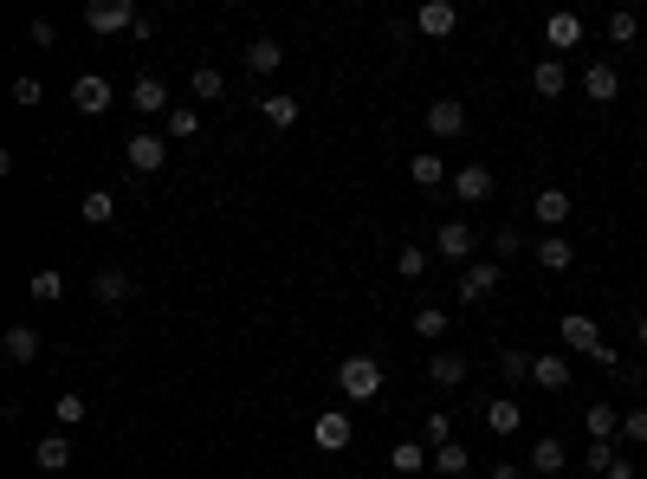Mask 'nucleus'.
<instances>
[{
    "label": "nucleus",
    "instance_id": "obj_1",
    "mask_svg": "<svg viewBox=\"0 0 647 479\" xmlns=\"http://www.w3.org/2000/svg\"><path fill=\"white\" fill-rule=\"evenodd\" d=\"M337 389L350 395V402H376V395H382V363H376V357L337 363Z\"/></svg>",
    "mask_w": 647,
    "mask_h": 479
},
{
    "label": "nucleus",
    "instance_id": "obj_2",
    "mask_svg": "<svg viewBox=\"0 0 647 479\" xmlns=\"http://www.w3.org/2000/svg\"><path fill=\"white\" fill-rule=\"evenodd\" d=\"M123 162H130L136 175H156L162 162H169V136H156V130H136L130 143H123Z\"/></svg>",
    "mask_w": 647,
    "mask_h": 479
},
{
    "label": "nucleus",
    "instance_id": "obj_3",
    "mask_svg": "<svg viewBox=\"0 0 647 479\" xmlns=\"http://www.w3.org/2000/svg\"><path fill=\"white\" fill-rule=\"evenodd\" d=\"M136 20H143V13H136L130 0H91V7H85L91 33H136Z\"/></svg>",
    "mask_w": 647,
    "mask_h": 479
},
{
    "label": "nucleus",
    "instance_id": "obj_4",
    "mask_svg": "<svg viewBox=\"0 0 647 479\" xmlns=\"http://www.w3.org/2000/svg\"><path fill=\"white\" fill-rule=\"evenodd\" d=\"M499 279H505L499 259H473V266L460 272V305H479V298H492V292H499Z\"/></svg>",
    "mask_w": 647,
    "mask_h": 479
},
{
    "label": "nucleus",
    "instance_id": "obj_5",
    "mask_svg": "<svg viewBox=\"0 0 647 479\" xmlns=\"http://www.w3.org/2000/svg\"><path fill=\"white\" fill-rule=\"evenodd\" d=\"M72 111L78 117H104L110 111V78H98V72L78 78V85H72Z\"/></svg>",
    "mask_w": 647,
    "mask_h": 479
},
{
    "label": "nucleus",
    "instance_id": "obj_6",
    "mask_svg": "<svg viewBox=\"0 0 647 479\" xmlns=\"http://www.w3.org/2000/svg\"><path fill=\"white\" fill-rule=\"evenodd\" d=\"M453 195H460L466 208L492 201V169H486V162H466V169H453Z\"/></svg>",
    "mask_w": 647,
    "mask_h": 479
},
{
    "label": "nucleus",
    "instance_id": "obj_7",
    "mask_svg": "<svg viewBox=\"0 0 647 479\" xmlns=\"http://www.w3.org/2000/svg\"><path fill=\"white\" fill-rule=\"evenodd\" d=\"M130 104H136L143 117H169V111H175V104H169V85H162L156 72H136V91H130Z\"/></svg>",
    "mask_w": 647,
    "mask_h": 479
},
{
    "label": "nucleus",
    "instance_id": "obj_8",
    "mask_svg": "<svg viewBox=\"0 0 647 479\" xmlns=\"http://www.w3.org/2000/svg\"><path fill=\"white\" fill-rule=\"evenodd\" d=\"M583 91H589V104H615V98H622V72H615L609 59H589Z\"/></svg>",
    "mask_w": 647,
    "mask_h": 479
},
{
    "label": "nucleus",
    "instance_id": "obj_9",
    "mask_svg": "<svg viewBox=\"0 0 647 479\" xmlns=\"http://www.w3.org/2000/svg\"><path fill=\"white\" fill-rule=\"evenodd\" d=\"M415 26L428 39H453V33H460V7H453V0H428V7L415 13Z\"/></svg>",
    "mask_w": 647,
    "mask_h": 479
},
{
    "label": "nucleus",
    "instance_id": "obj_10",
    "mask_svg": "<svg viewBox=\"0 0 647 479\" xmlns=\"http://www.w3.org/2000/svg\"><path fill=\"white\" fill-rule=\"evenodd\" d=\"M557 337H563L570 350H583V357H596V350H602V331H596V318H583V311H570V318L557 324Z\"/></svg>",
    "mask_w": 647,
    "mask_h": 479
},
{
    "label": "nucleus",
    "instance_id": "obj_11",
    "mask_svg": "<svg viewBox=\"0 0 647 479\" xmlns=\"http://www.w3.org/2000/svg\"><path fill=\"white\" fill-rule=\"evenodd\" d=\"M389 467L402 473V479H415V473H434V447H428V441H395Z\"/></svg>",
    "mask_w": 647,
    "mask_h": 479
},
{
    "label": "nucleus",
    "instance_id": "obj_12",
    "mask_svg": "<svg viewBox=\"0 0 647 479\" xmlns=\"http://www.w3.org/2000/svg\"><path fill=\"white\" fill-rule=\"evenodd\" d=\"M33 467L39 473H65L72 467V441H65V434H39L33 441Z\"/></svg>",
    "mask_w": 647,
    "mask_h": 479
},
{
    "label": "nucleus",
    "instance_id": "obj_13",
    "mask_svg": "<svg viewBox=\"0 0 647 479\" xmlns=\"http://www.w3.org/2000/svg\"><path fill=\"white\" fill-rule=\"evenodd\" d=\"M434 253H440V259H473V227H466V221H440Z\"/></svg>",
    "mask_w": 647,
    "mask_h": 479
},
{
    "label": "nucleus",
    "instance_id": "obj_14",
    "mask_svg": "<svg viewBox=\"0 0 647 479\" xmlns=\"http://www.w3.org/2000/svg\"><path fill=\"white\" fill-rule=\"evenodd\" d=\"M544 39H550V52H576V46H583V20H576V13H550Z\"/></svg>",
    "mask_w": 647,
    "mask_h": 479
},
{
    "label": "nucleus",
    "instance_id": "obj_15",
    "mask_svg": "<svg viewBox=\"0 0 647 479\" xmlns=\"http://www.w3.org/2000/svg\"><path fill=\"white\" fill-rule=\"evenodd\" d=\"M486 428L499 434V441H512V434L525 428V408H518L512 395H499V402H486Z\"/></svg>",
    "mask_w": 647,
    "mask_h": 479
},
{
    "label": "nucleus",
    "instance_id": "obj_16",
    "mask_svg": "<svg viewBox=\"0 0 647 479\" xmlns=\"http://www.w3.org/2000/svg\"><path fill=\"white\" fill-rule=\"evenodd\" d=\"M531 214H538V221L550 227V234H557V227H563V221H570V214H576V201L563 195V188H544V195L531 201Z\"/></svg>",
    "mask_w": 647,
    "mask_h": 479
},
{
    "label": "nucleus",
    "instance_id": "obj_17",
    "mask_svg": "<svg viewBox=\"0 0 647 479\" xmlns=\"http://www.w3.org/2000/svg\"><path fill=\"white\" fill-rule=\"evenodd\" d=\"M311 441H318L324 454H343V447H350V415H318L311 421Z\"/></svg>",
    "mask_w": 647,
    "mask_h": 479
},
{
    "label": "nucleus",
    "instance_id": "obj_18",
    "mask_svg": "<svg viewBox=\"0 0 647 479\" xmlns=\"http://www.w3.org/2000/svg\"><path fill=\"white\" fill-rule=\"evenodd\" d=\"M525 467L531 473H563V467H570V454H563V441H557V434H544V441H531V460H525Z\"/></svg>",
    "mask_w": 647,
    "mask_h": 479
},
{
    "label": "nucleus",
    "instance_id": "obj_19",
    "mask_svg": "<svg viewBox=\"0 0 647 479\" xmlns=\"http://www.w3.org/2000/svg\"><path fill=\"white\" fill-rule=\"evenodd\" d=\"M531 259H538L544 272H570L576 266V253H570V240H563V234H544L538 246H531Z\"/></svg>",
    "mask_w": 647,
    "mask_h": 479
},
{
    "label": "nucleus",
    "instance_id": "obj_20",
    "mask_svg": "<svg viewBox=\"0 0 647 479\" xmlns=\"http://www.w3.org/2000/svg\"><path fill=\"white\" fill-rule=\"evenodd\" d=\"M259 117H266L272 130H292L298 123V98L292 91H266V98H259Z\"/></svg>",
    "mask_w": 647,
    "mask_h": 479
},
{
    "label": "nucleus",
    "instance_id": "obj_21",
    "mask_svg": "<svg viewBox=\"0 0 647 479\" xmlns=\"http://www.w3.org/2000/svg\"><path fill=\"white\" fill-rule=\"evenodd\" d=\"M91 298H98V305H123V298H130V272H123V266H104L98 279H91Z\"/></svg>",
    "mask_w": 647,
    "mask_h": 479
},
{
    "label": "nucleus",
    "instance_id": "obj_22",
    "mask_svg": "<svg viewBox=\"0 0 647 479\" xmlns=\"http://www.w3.org/2000/svg\"><path fill=\"white\" fill-rule=\"evenodd\" d=\"M26 292H33V305H59V298H65V272L59 266H39L33 279H26Z\"/></svg>",
    "mask_w": 647,
    "mask_h": 479
},
{
    "label": "nucleus",
    "instance_id": "obj_23",
    "mask_svg": "<svg viewBox=\"0 0 647 479\" xmlns=\"http://www.w3.org/2000/svg\"><path fill=\"white\" fill-rule=\"evenodd\" d=\"M466 369H473L466 357H453V350H440V357H428V382H440V389H460V382H466Z\"/></svg>",
    "mask_w": 647,
    "mask_h": 479
},
{
    "label": "nucleus",
    "instance_id": "obj_24",
    "mask_svg": "<svg viewBox=\"0 0 647 479\" xmlns=\"http://www.w3.org/2000/svg\"><path fill=\"white\" fill-rule=\"evenodd\" d=\"M428 130H434V136H460V130H466V104H453V98L428 104Z\"/></svg>",
    "mask_w": 647,
    "mask_h": 479
},
{
    "label": "nucleus",
    "instance_id": "obj_25",
    "mask_svg": "<svg viewBox=\"0 0 647 479\" xmlns=\"http://www.w3.org/2000/svg\"><path fill=\"white\" fill-rule=\"evenodd\" d=\"M0 350H7V363H33L39 357V331L33 324H13V331L0 337Z\"/></svg>",
    "mask_w": 647,
    "mask_h": 479
},
{
    "label": "nucleus",
    "instance_id": "obj_26",
    "mask_svg": "<svg viewBox=\"0 0 647 479\" xmlns=\"http://www.w3.org/2000/svg\"><path fill=\"white\" fill-rule=\"evenodd\" d=\"M240 59H246V72H279V65H285V46H279V39H253Z\"/></svg>",
    "mask_w": 647,
    "mask_h": 479
},
{
    "label": "nucleus",
    "instance_id": "obj_27",
    "mask_svg": "<svg viewBox=\"0 0 647 479\" xmlns=\"http://www.w3.org/2000/svg\"><path fill=\"white\" fill-rule=\"evenodd\" d=\"M531 382L550 389V395H563V389H570V363H563V357H538V363H531Z\"/></svg>",
    "mask_w": 647,
    "mask_h": 479
},
{
    "label": "nucleus",
    "instance_id": "obj_28",
    "mask_svg": "<svg viewBox=\"0 0 647 479\" xmlns=\"http://www.w3.org/2000/svg\"><path fill=\"white\" fill-rule=\"evenodd\" d=\"M583 428H589V441H615V434H622V415H615L609 402H596V408H583Z\"/></svg>",
    "mask_w": 647,
    "mask_h": 479
},
{
    "label": "nucleus",
    "instance_id": "obj_29",
    "mask_svg": "<svg viewBox=\"0 0 647 479\" xmlns=\"http://www.w3.org/2000/svg\"><path fill=\"white\" fill-rule=\"evenodd\" d=\"M531 85H538V98H563V85H570V72H563V59H538V72H531Z\"/></svg>",
    "mask_w": 647,
    "mask_h": 479
},
{
    "label": "nucleus",
    "instance_id": "obj_30",
    "mask_svg": "<svg viewBox=\"0 0 647 479\" xmlns=\"http://www.w3.org/2000/svg\"><path fill=\"white\" fill-rule=\"evenodd\" d=\"M408 182H415V188H440V182H447V162H440V156H408Z\"/></svg>",
    "mask_w": 647,
    "mask_h": 479
},
{
    "label": "nucleus",
    "instance_id": "obj_31",
    "mask_svg": "<svg viewBox=\"0 0 647 479\" xmlns=\"http://www.w3.org/2000/svg\"><path fill=\"white\" fill-rule=\"evenodd\" d=\"M78 214H85V227H110V221H117V195L91 188V195H85V208H78Z\"/></svg>",
    "mask_w": 647,
    "mask_h": 479
},
{
    "label": "nucleus",
    "instance_id": "obj_32",
    "mask_svg": "<svg viewBox=\"0 0 647 479\" xmlns=\"http://www.w3.org/2000/svg\"><path fill=\"white\" fill-rule=\"evenodd\" d=\"M52 421H59V428H85V421H91V408H85V395H72V389H65V395H59V402H52Z\"/></svg>",
    "mask_w": 647,
    "mask_h": 479
},
{
    "label": "nucleus",
    "instance_id": "obj_33",
    "mask_svg": "<svg viewBox=\"0 0 647 479\" xmlns=\"http://www.w3.org/2000/svg\"><path fill=\"white\" fill-rule=\"evenodd\" d=\"M531 363H538V357H525V350H499V376H505V389L531 382Z\"/></svg>",
    "mask_w": 647,
    "mask_h": 479
},
{
    "label": "nucleus",
    "instance_id": "obj_34",
    "mask_svg": "<svg viewBox=\"0 0 647 479\" xmlns=\"http://www.w3.org/2000/svg\"><path fill=\"white\" fill-rule=\"evenodd\" d=\"M162 123H169V136H175V143H188V136H201V111H195V104H175V111L162 117Z\"/></svg>",
    "mask_w": 647,
    "mask_h": 479
},
{
    "label": "nucleus",
    "instance_id": "obj_35",
    "mask_svg": "<svg viewBox=\"0 0 647 479\" xmlns=\"http://www.w3.org/2000/svg\"><path fill=\"white\" fill-rule=\"evenodd\" d=\"M473 460H466V447L460 441H447V447H434V473H447V479H460Z\"/></svg>",
    "mask_w": 647,
    "mask_h": 479
},
{
    "label": "nucleus",
    "instance_id": "obj_36",
    "mask_svg": "<svg viewBox=\"0 0 647 479\" xmlns=\"http://www.w3.org/2000/svg\"><path fill=\"white\" fill-rule=\"evenodd\" d=\"M635 33H641V20H635L628 7H615V13H609V39H615V46H635Z\"/></svg>",
    "mask_w": 647,
    "mask_h": 479
},
{
    "label": "nucleus",
    "instance_id": "obj_37",
    "mask_svg": "<svg viewBox=\"0 0 647 479\" xmlns=\"http://www.w3.org/2000/svg\"><path fill=\"white\" fill-rule=\"evenodd\" d=\"M220 91H227V78H220L214 65H195V98H201V104H214Z\"/></svg>",
    "mask_w": 647,
    "mask_h": 479
},
{
    "label": "nucleus",
    "instance_id": "obj_38",
    "mask_svg": "<svg viewBox=\"0 0 647 479\" xmlns=\"http://www.w3.org/2000/svg\"><path fill=\"white\" fill-rule=\"evenodd\" d=\"M421 441H428V447H447L453 441V421L447 415H421Z\"/></svg>",
    "mask_w": 647,
    "mask_h": 479
},
{
    "label": "nucleus",
    "instance_id": "obj_39",
    "mask_svg": "<svg viewBox=\"0 0 647 479\" xmlns=\"http://www.w3.org/2000/svg\"><path fill=\"white\" fill-rule=\"evenodd\" d=\"M415 331L421 337H440V331H447V311H440V305H421L415 311Z\"/></svg>",
    "mask_w": 647,
    "mask_h": 479
},
{
    "label": "nucleus",
    "instance_id": "obj_40",
    "mask_svg": "<svg viewBox=\"0 0 647 479\" xmlns=\"http://www.w3.org/2000/svg\"><path fill=\"white\" fill-rule=\"evenodd\" d=\"M622 441L647 447V408H628V415H622Z\"/></svg>",
    "mask_w": 647,
    "mask_h": 479
},
{
    "label": "nucleus",
    "instance_id": "obj_41",
    "mask_svg": "<svg viewBox=\"0 0 647 479\" xmlns=\"http://www.w3.org/2000/svg\"><path fill=\"white\" fill-rule=\"evenodd\" d=\"M395 272H402V279H421V272H428V253H421V246H402V259H395Z\"/></svg>",
    "mask_w": 647,
    "mask_h": 479
},
{
    "label": "nucleus",
    "instance_id": "obj_42",
    "mask_svg": "<svg viewBox=\"0 0 647 479\" xmlns=\"http://www.w3.org/2000/svg\"><path fill=\"white\" fill-rule=\"evenodd\" d=\"M583 467H589V473H609V467H615V447H609V441H589Z\"/></svg>",
    "mask_w": 647,
    "mask_h": 479
},
{
    "label": "nucleus",
    "instance_id": "obj_43",
    "mask_svg": "<svg viewBox=\"0 0 647 479\" xmlns=\"http://www.w3.org/2000/svg\"><path fill=\"white\" fill-rule=\"evenodd\" d=\"M492 246H499V259H512V253H525V234H518L512 221H505L499 234H492Z\"/></svg>",
    "mask_w": 647,
    "mask_h": 479
},
{
    "label": "nucleus",
    "instance_id": "obj_44",
    "mask_svg": "<svg viewBox=\"0 0 647 479\" xmlns=\"http://www.w3.org/2000/svg\"><path fill=\"white\" fill-rule=\"evenodd\" d=\"M26 39H33V46H52V39H59V26H52V20H33V26H26Z\"/></svg>",
    "mask_w": 647,
    "mask_h": 479
},
{
    "label": "nucleus",
    "instance_id": "obj_45",
    "mask_svg": "<svg viewBox=\"0 0 647 479\" xmlns=\"http://www.w3.org/2000/svg\"><path fill=\"white\" fill-rule=\"evenodd\" d=\"M13 104H39V78H13Z\"/></svg>",
    "mask_w": 647,
    "mask_h": 479
},
{
    "label": "nucleus",
    "instance_id": "obj_46",
    "mask_svg": "<svg viewBox=\"0 0 647 479\" xmlns=\"http://www.w3.org/2000/svg\"><path fill=\"white\" fill-rule=\"evenodd\" d=\"M602 479H635V460H622V454H615V467L602 473Z\"/></svg>",
    "mask_w": 647,
    "mask_h": 479
},
{
    "label": "nucleus",
    "instance_id": "obj_47",
    "mask_svg": "<svg viewBox=\"0 0 647 479\" xmlns=\"http://www.w3.org/2000/svg\"><path fill=\"white\" fill-rule=\"evenodd\" d=\"M492 479H525V473H518V467H505V460H499V467H492Z\"/></svg>",
    "mask_w": 647,
    "mask_h": 479
},
{
    "label": "nucleus",
    "instance_id": "obj_48",
    "mask_svg": "<svg viewBox=\"0 0 647 479\" xmlns=\"http://www.w3.org/2000/svg\"><path fill=\"white\" fill-rule=\"evenodd\" d=\"M635 331H641V344H647V311H641V324H635Z\"/></svg>",
    "mask_w": 647,
    "mask_h": 479
}]
</instances>
